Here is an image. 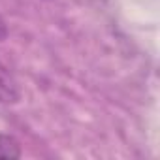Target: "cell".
Here are the masks:
<instances>
[{
	"instance_id": "7a4b0ae2",
	"label": "cell",
	"mask_w": 160,
	"mask_h": 160,
	"mask_svg": "<svg viewBox=\"0 0 160 160\" xmlns=\"http://www.w3.org/2000/svg\"><path fill=\"white\" fill-rule=\"evenodd\" d=\"M21 154H23V149L15 136L0 134V158L13 160V158H21Z\"/></svg>"
},
{
	"instance_id": "6da1fadb",
	"label": "cell",
	"mask_w": 160,
	"mask_h": 160,
	"mask_svg": "<svg viewBox=\"0 0 160 160\" xmlns=\"http://www.w3.org/2000/svg\"><path fill=\"white\" fill-rule=\"evenodd\" d=\"M21 89L19 83L15 81V77L12 75V72L0 62V104H17L21 100Z\"/></svg>"
},
{
	"instance_id": "3957f363",
	"label": "cell",
	"mask_w": 160,
	"mask_h": 160,
	"mask_svg": "<svg viewBox=\"0 0 160 160\" xmlns=\"http://www.w3.org/2000/svg\"><path fill=\"white\" fill-rule=\"evenodd\" d=\"M6 38H8V25L2 19V15H0V42H4Z\"/></svg>"
}]
</instances>
